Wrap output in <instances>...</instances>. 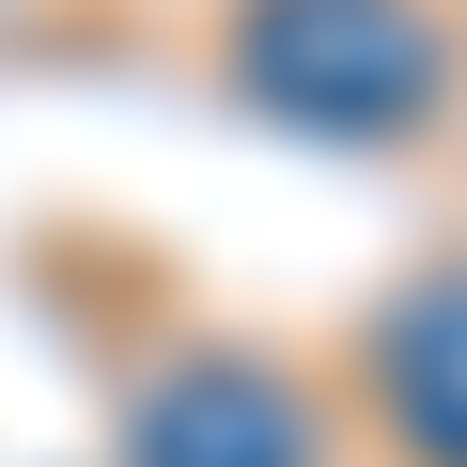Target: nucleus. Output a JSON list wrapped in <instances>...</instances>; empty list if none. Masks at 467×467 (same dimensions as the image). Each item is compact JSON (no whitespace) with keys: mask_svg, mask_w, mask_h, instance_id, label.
Returning a JSON list of instances; mask_svg holds the SVG:
<instances>
[{"mask_svg":"<svg viewBox=\"0 0 467 467\" xmlns=\"http://www.w3.org/2000/svg\"><path fill=\"white\" fill-rule=\"evenodd\" d=\"M218 63L265 125H312V140H405L451 109L436 0H234Z\"/></svg>","mask_w":467,"mask_h":467,"instance_id":"obj_1","label":"nucleus"},{"mask_svg":"<svg viewBox=\"0 0 467 467\" xmlns=\"http://www.w3.org/2000/svg\"><path fill=\"white\" fill-rule=\"evenodd\" d=\"M125 467H327V420L281 358H171L125 405Z\"/></svg>","mask_w":467,"mask_h":467,"instance_id":"obj_2","label":"nucleus"},{"mask_svg":"<svg viewBox=\"0 0 467 467\" xmlns=\"http://www.w3.org/2000/svg\"><path fill=\"white\" fill-rule=\"evenodd\" d=\"M374 405L420 467H467V265H436L420 296H389L374 327Z\"/></svg>","mask_w":467,"mask_h":467,"instance_id":"obj_3","label":"nucleus"}]
</instances>
